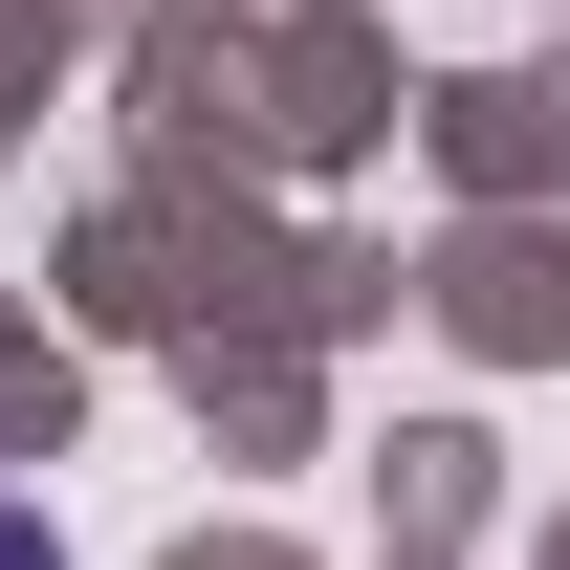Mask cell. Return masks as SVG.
<instances>
[{
  "instance_id": "6da1fadb",
  "label": "cell",
  "mask_w": 570,
  "mask_h": 570,
  "mask_svg": "<svg viewBox=\"0 0 570 570\" xmlns=\"http://www.w3.org/2000/svg\"><path fill=\"white\" fill-rule=\"evenodd\" d=\"M0 570H67V549H45V527H22V504H0Z\"/></svg>"
}]
</instances>
